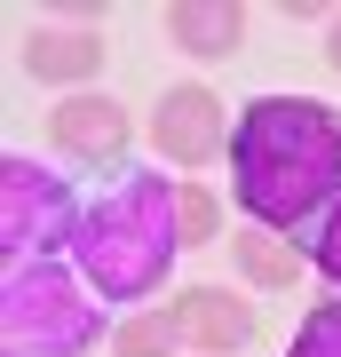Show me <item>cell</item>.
I'll list each match as a JSON object with an SVG mask.
<instances>
[{
  "instance_id": "6da1fadb",
  "label": "cell",
  "mask_w": 341,
  "mask_h": 357,
  "mask_svg": "<svg viewBox=\"0 0 341 357\" xmlns=\"http://www.w3.org/2000/svg\"><path fill=\"white\" fill-rule=\"evenodd\" d=\"M230 191L262 230H317L341 199V112L310 96H262L230 135Z\"/></svg>"
},
{
  "instance_id": "7a4b0ae2",
  "label": "cell",
  "mask_w": 341,
  "mask_h": 357,
  "mask_svg": "<svg viewBox=\"0 0 341 357\" xmlns=\"http://www.w3.org/2000/svg\"><path fill=\"white\" fill-rule=\"evenodd\" d=\"M175 246H183L175 238V183L135 175V183H119L103 206L79 215L72 255H79V270H88L103 294H143V286H159V270H167Z\"/></svg>"
},
{
  "instance_id": "3957f363",
  "label": "cell",
  "mask_w": 341,
  "mask_h": 357,
  "mask_svg": "<svg viewBox=\"0 0 341 357\" xmlns=\"http://www.w3.org/2000/svg\"><path fill=\"white\" fill-rule=\"evenodd\" d=\"M96 326H103V310L56 262L16 270V286H8V349L16 357H79L96 342Z\"/></svg>"
},
{
  "instance_id": "277c9868",
  "label": "cell",
  "mask_w": 341,
  "mask_h": 357,
  "mask_svg": "<svg viewBox=\"0 0 341 357\" xmlns=\"http://www.w3.org/2000/svg\"><path fill=\"white\" fill-rule=\"evenodd\" d=\"M151 143L175 167H206L230 143V128H222V96L215 88H167L159 96V112H151Z\"/></svg>"
},
{
  "instance_id": "5b68a950",
  "label": "cell",
  "mask_w": 341,
  "mask_h": 357,
  "mask_svg": "<svg viewBox=\"0 0 341 357\" xmlns=\"http://www.w3.org/2000/svg\"><path fill=\"white\" fill-rule=\"evenodd\" d=\"M0 199H8V238H16V246H56V238H72V199H63L32 159H8Z\"/></svg>"
},
{
  "instance_id": "8992f818",
  "label": "cell",
  "mask_w": 341,
  "mask_h": 357,
  "mask_svg": "<svg viewBox=\"0 0 341 357\" xmlns=\"http://www.w3.org/2000/svg\"><path fill=\"white\" fill-rule=\"evenodd\" d=\"M48 143L72 151V159H88V167H112L127 151V112L112 96H72V103L48 112Z\"/></svg>"
},
{
  "instance_id": "52a82bcc",
  "label": "cell",
  "mask_w": 341,
  "mask_h": 357,
  "mask_svg": "<svg viewBox=\"0 0 341 357\" xmlns=\"http://www.w3.org/2000/svg\"><path fill=\"white\" fill-rule=\"evenodd\" d=\"M175 326L183 342H199V357H230L254 342V310L222 286H199V294H175Z\"/></svg>"
},
{
  "instance_id": "ba28073f",
  "label": "cell",
  "mask_w": 341,
  "mask_h": 357,
  "mask_svg": "<svg viewBox=\"0 0 341 357\" xmlns=\"http://www.w3.org/2000/svg\"><path fill=\"white\" fill-rule=\"evenodd\" d=\"M167 40L183 56H230L246 40V8H230V0H175L167 8Z\"/></svg>"
},
{
  "instance_id": "9c48e42d",
  "label": "cell",
  "mask_w": 341,
  "mask_h": 357,
  "mask_svg": "<svg viewBox=\"0 0 341 357\" xmlns=\"http://www.w3.org/2000/svg\"><path fill=\"white\" fill-rule=\"evenodd\" d=\"M96 64H103L96 32H32L24 40V72L32 79H88Z\"/></svg>"
},
{
  "instance_id": "30bf717a",
  "label": "cell",
  "mask_w": 341,
  "mask_h": 357,
  "mask_svg": "<svg viewBox=\"0 0 341 357\" xmlns=\"http://www.w3.org/2000/svg\"><path fill=\"white\" fill-rule=\"evenodd\" d=\"M238 270L254 286H270V294H286L294 278H302V262H294V246H278L270 230H238Z\"/></svg>"
},
{
  "instance_id": "8fae6325",
  "label": "cell",
  "mask_w": 341,
  "mask_h": 357,
  "mask_svg": "<svg viewBox=\"0 0 341 357\" xmlns=\"http://www.w3.org/2000/svg\"><path fill=\"white\" fill-rule=\"evenodd\" d=\"M175 342H183L175 310H135L119 326V357H175Z\"/></svg>"
},
{
  "instance_id": "7c38bea8",
  "label": "cell",
  "mask_w": 341,
  "mask_h": 357,
  "mask_svg": "<svg viewBox=\"0 0 341 357\" xmlns=\"http://www.w3.org/2000/svg\"><path fill=\"white\" fill-rule=\"evenodd\" d=\"M215 222H222L215 191H199V183H175V238H183V246H206V238H215Z\"/></svg>"
},
{
  "instance_id": "4fadbf2b",
  "label": "cell",
  "mask_w": 341,
  "mask_h": 357,
  "mask_svg": "<svg viewBox=\"0 0 341 357\" xmlns=\"http://www.w3.org/2000/svg\"><path fill=\"white\" fill-rule=\"evenodd\" d=\"M294 357H341V302H326L302 333H294Z\"/></svg>"
},
{
  "instance_id": "5bb4252c",
  "label": "cell",
  "mask_w": 341,
  "mask_h": 357,
  "mask_svg": "<svg viewBox=\"0 0 341 357\" xmlns=\"http://www.w3.org/2000/svg\"><path fill=\"white\" fill-rule=\"evenodd\" d=\"M317 270L341 286V199L326 206V222H317Z\"/></svg>"
},
{
  "instance_id": "9a60e30c",
  "label": "cell",
  "mask_w": 341,
  "mask_h": 357,
  "mask_svg": "<svg viewBox=\"0 0 341 357\" xmlns=\"http://www.w3.org/2000/svg\"><path fill=\"white\" fill-rule=\"evenodd\" d=\"M326 56H333V72H341V16H333V32H326Z\"/></svg>"
}]
</instances>
